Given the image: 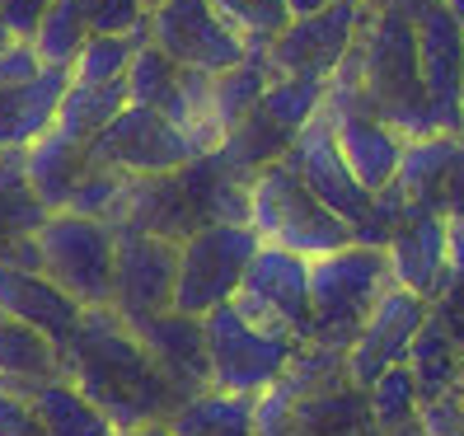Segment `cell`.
Returning a JSON list of instances; mask_svg holds the SVG:
<instances>
[{
	"label": "cell",
	"mask_w": 464,
	"mask_h": 436,
	"mask_svg": "<svg viewBox=\"0 0 464 436\" xmlns=\"http://www.w3.org/2000/svg\"><path fill=\"white\" fill-rule=\"evenodd\" d=\"M127 103L165 113L183 131H193L207 150L221 141V127H216V113H211V75L193 71V66H179L150 38L136 47V57L127 66Z\"/></svg>",
	"instance_id": "obj_10"
},
{
	"label": "cell",
	"mask_w": 464,
	"mask_h": 436,
	"mask_svg": "<svg viewBox=\"0 0 464 436\" xmlns=\"http://www.w3.org/2000/svg\"><path fill=\"white\" fill-rule=\"evenodd\" d=\"M249 226L258 230L263 244H277V249L305 258L352 244V226L310 193L305 179L286 165V155L258 170V179L249 183Z\"/></svg>",
	"instance_id": "obj_4"
},
{
	"label": "cell",
	"mask_w": 464,
	"mask_h": 436,
	"mask_svg": "<svg viewBox=\"0 0 464 436\" xmlns=\"http://www.w3.org/2000/svg\"><path fill=\"white\" fill-rule=\"evenodd\" d=\"M267 80H272L267 43H263V47H249V57L235 62L230 71L211 75V113H216V127H221V136L258 108V99H263V90H267Z\"/></svg>",
	"instance_id": "obj_26"
},
{
	"label": "cell",
	"mask_w": 464,
	"mask_h": 436,
	"mask_svg": "<svg viewBox=\"0 0 464 436\" xmlns=\"http://www.w3.org/2000/svg\"><path fill=\"white\" fill-rule=\"evenodd\" d=\"M446 10H450V15H455V19L464 24V0H446Z\"/></svg>",
	"instance_id": "obj_43"
},
{
	"label": "cell",
	"mask_w": 464,
	"mask_h": 436,
	"mask_svg": "<svg viewBox=\"0 0 464 436\" xmlns=\"http://www.w3.org/2000/svg\"><path fill=\"white\" fill-rule=\"evenodd\" d=\"M459 436H464V390H459Z\"/></svg>",
	"instance_id": "obj_47"
},
{
	"label": "cell",
	"mask_w": 464,
	"mask_h": 436,
	"mask_svg": "<svg viewBox=\"0 0 464 436\" xmlns=\"http://www.w3.org/2000/svg\"><path fill=\"white\" fill-rule=\"evenodd\" d=\"M150 38V29H136V34H90V43L80 47V57L71 66L75 85H103V80H122L136 47Z\"/></svg>",
	"instance_id": "obj_31"
},
{
	"label": "cell",
	"mask_w": 464,
	"mask_h": 436,
	"mask_svg": "<svg viewBox=\"0 0 464 436\" xmlns=\"http://www.w3.org/2000/svg\"><path fill=\"white\" fill-rule=\"evenodd\" d=\"M62 375L103 408L113 431H127L136 422H165L183 403L113 305L85 310L75 338L62 347Z\"/></svg>",
	"instance_id": "obj_1"
},
{
	"label": "cell",
	"mask_w": 464,
	"mask_h": 436,
	"mask_svg": "<svg viewBox=\"0 0 464 436\" xmlns=\"http://www.w3.org/2000/svg\"><path fill=\"white\" fill-rule=\"evenodd\" d=\"M71 90L66 66H43L29 43L0 47V146H34L57 127V108Z\"/></svg>",
	"instance_id": "obj_11"
},
{
	"label": "cell",
	"mask_w": 464,
	"mask_h": 436,
	"mask_svg": "<svg viewBox=\"0 0 464 436\" xmlns=\"http://www.w3.org/2000/svg\"><path fill=\"white\" fill-rule=\"evenodd\" d=\"M131 334L141 338V347L150 352V362L160 366V375L174 385L179 399H193L202 390H211V357H207V329L198 315H179V310H160L146 319H127Z\"/></svg>",
	"instance_id": "obj_19"
},
{
	"label": "cell",
	"mask_w": 464,
	"mask_h": 436,
	"mask_svg": "<svg viewBox=\"0 0 464 436\" xmlns=\"http://www.w3.org/2000/svg\"><path fill=\"white\" fill-rule=\"evenodd\" d=\"M24 394L34 399V413H38L47 436H113L108 413L66 375L38 380V385H29Z\"/></svg>",
	"instance_id": "obj_23"
},
{
	"label": "cell",
	"mask_w": 464,
	"mask_h": 436,
	"mask_svg": "<svg viewBox=\"0 0 464 436\" xmlns=\"http://www.w3.org/2000/svg\"><path fill=\"white\" fill-rule=\"evenodd\" d=\"M459 390H464V375H459Z\"/></svg>",
	"instance_id": "obj_48"
},
{
	"label": "cell",
	"mask_w": 464,
	"mask_h": 436,
	"mask_svg": "<svg viewBox=\"0 0 464 436\" xmlns=\"http://www.w3.org/2000/svg\"><path fill=\"white\" fill-rule=\"evenodd\" d=\"M207 146L193 131H183L165 113L141 103H127L122 113L85 141V165L118 170V174H169L188 160H198Z\"/></svg>",
	"instance_id": "obj_9"
},
{
	"label": "cell",
	"mask_w": 464,
	"mask_h": 436,
	"mask_svg": "<svg viewBox=\"0 0 464 436\" xmlns=\"http://www.w3.org/2000/svg\"><path fill=\"white\" fill-rule=\"evenodd\" d=\"M258 230L249 221H211L179 244V277L174 305L179 315H211L216 305L235 301V291L258 254Z\"/></svg>",
	"instance_id": "obj_6"
},
{
	"label": "cell",
	"mask_w": 464,
	"mask_h": 436,
	"mask_svg": "<svg viewBox=\"0 0 464 436\" xmlns=\"http://www.w3.org/2000/svg\"><path fill=\"white\" fill-rule=\"evenodd\" d=\"M47 5H52V0H0V24H5L19 43H29Z\"/></svg>",
	"instance_id": "obj_38"
},
{
	"label": "cell",
	"mask_w": 464,
	"mask_h": 436,
	"mask_svg": "<svg viewBox=\"0 0 464 436\" xmlns=\"http://www.w3.org/2000/svg\"><path fill=\"white\" fill-rule=\"evenodd\" d=\"M90 43V24H85V10H80V0H52L43 10L38 29L29 38V47L38 52L43 66H75L80 47Z\"/></svg>",
	"instance_id": "obj_30"
},
{
	"label": "cell",
	"mask_w": 464,
	"mask_h": 436,
	"mask_svg": "<svg viewBox=\"0 0 464 436\" xmlns=\"http://www.w3.org/2000/svg\"><path fill=\"white\" fill-rule=\"evenodd\" d=\"M408 371L418 380V394L436 399V394H450L459 390V375H464V352L455 347V338L446 334V324L427 315V324L418 329L413 347H408Z\"/></svg>",
	"instance_id": "obj_27"
},
{
	"label": "cell",
	"mask_w": 464,
	"mask_h": 436,
	"mask_svg": "<svg viewBox=\"0 0 464 436\" xmlns=\"http://www.w3.org/2000/svg\"><path fill=\"white\" fill-rule=\"evenodd\" d=\"M155 5H165V0H141V10H146V15H150Z\"/></svg>",
	"instance_id": "obj_46"
},
{
	"label": "cell",
	"mask_w": 464,
	"mask_h": 436,
	"mask_svg": "<svg viewBox=\"0 0 464 436\" xmlns=\"http://www.w3.org/2000/svg\"><path fill=\"white\" fill-rule=\"evenodd\" d=\"M122 108H127V75L103 80V85H75L71 80V90H66V99L57 108V131H66L71 141L85 146L94 131H103L122 113Z\"/></svg>",
	"instance_id": "obj_29"
},
{
	"label": "cell",
	"mask_w": 464,
	"mask_h": 436,
	"mask_svg": "<svg viewBox=\"0 0 464 436\" xmlns=\"http://www.w3.org/2000/svg\"><path fill=\"white\" fill-rule=\"evenodd\" d=\"M286 165L305 179V188L310 193L329 207V211H338L343 221L357 230V221L371 211V188L352 174V165L343 160V150H338V141H334V127H329V118H324V108L295 131V141H291V150H286Z\"/></svg>",
	"instance_id": "obj_18"
},
{
	"label": "cell",
	"mask_w": 464,
	"mask_h": 436,
	"mask_svg": "<svg viewBox=\"0 0 464 436\" xmlns=\"http://www.w3.org/2000/svg\"><path fill=\"white\" fill-rule=\"evenodd\" d=\"M52 375H62V347L43 338L34 324L0 310V380L14 390H29Z\"/></svg>",
	"instance_id": "obj_24"
},
{
	"label": "cell",
	"mask_w": 464,
	"mask_h": 436,
	"mask_svg": "<svg viewBox=\"0 0 464 436\" xmlns=\"http://www.w3.org/2000/svg\"><path fill=\"white\" fill-rule=\"evenodd\" d=\"M202 329H207L211 385L230 394H263L267 385H277L300 347V338L254 324L235 301L202 315Z\"/></svg>",
	"instance_id": "obj_7"
},
{
	"label": "cell",
	"mask_w": 464,
	"mask_h": 436,
	"mask_svg": "<svg viewBox=\"0 0 464 436\" xmlns=\"http://www.w3.org/2000/svg\"><path fill=\"white\" fill-rule=\"evenodd\" d=\"M366 5L362 0H334L314 15H295L286 29L267 43V66L272 75H295V80H329L343 57L352 52L362 34Z\"/></svg>",
	"instance_id": "obj_13"
},
{
	"label": "cell",
	"mask_w": 464,
	"mask_h": 436,
	"mask_svg": "<svg viewBox=\"0 0 464 436\" xmlns=\"http://www.w3.org/2000/svg\"><path fill=\"white\" fill-rule=\"evenodd\" d=\"M324 94H329V80H295V75H272L267 80V90L258 99V108L272 118V122H282L286 131H300L319 108H324Z\"/></svg>",
	"instance_id": "obj_32"
},
{
	"label": "cell",
	"mask_w": 464,
	"mask_h": 436,
	"mask_svg": "<svg viewBox=\"0 0 464 436\" xmlns=\"http://www.w3.org/2000/svg\"><path fill=\"white\" fill-rule=\"evenodd\" d=\"M324 5H334V0H286L291 19H295V15H314V10H324Z\"/></svg>",
	"instance_id": "obj_42"
},
{
	"label": "cell",
	"mask_w": 464,
	"mask_h": 436,
	"mask_svg": "<svg viewBox=\"0 0 464 436\" xmlns=\"http://www.w3.org/2000/svg\"><path fill=\"white\" fill-rule=\"evenodd\" d=\"M90 34H136L146 29V10L141 0H80Z\"/></svg>",
	"instance_id": "obj_35"
},
{
	"label": "cell",
	"mask_w": 464,
	"mask_h": 436,
	"mask_svg": "<svg viewBox=\"0 0 464 436\" xmlns=\"http://www.w3.org/2000/svg\"><path fill=\"white\" fill-rule=\"evenodd\" d=\"M362 5H366V10H380V5H390V0H362Z\"/></svg>",
	"instance_id": "obj_45"
},
{
	"label": "cell",
	"mask_w": 464,
	"mask_h": 436,
	"mask_svg": "<svg viewBox=\"0 0 464 436\" xmlns=\"http://www.w3.org/2000/svg\"><path fill=\"white\" fill-rule=\"evenodd\" d=\"M47 216L52 211L38 202V193L29 188V174H24V150L0 146V249H5L10 239L38 235V226Z\"/></svg>",
	"instance_id": "obj_28"
},
{
	"label": "cell",
	"mask_w": 464,
	"mask_h": 436,
	"mask_svg": "<svg viewBox=\"0 0 464 436\" xmlns=\"http://www.w3.org/2000/svg\"><path fill=\"white\" fill-rule=\"evenodd\" d=\"M394 286L385 249L375 244H343L334 254L310 258V334L305 343L334 347L347 357L352 338L362 334L375 301Z\"/></svg>",
	"instance_id": "obj_3"
},
{
	"label": "cell",
	"mask_w": 464,
	"mask_h": 436,
	"mask_svg": "<svg viewBox=\"0 0 464 436\" xmlns=\"http://www.w3.org/2000/svg\"><path fill=\"white\" fill-rule=\"evenodd\" d=\"M146 29L150 43L169 52L179 66H193L207 75H221L249 57V43L211 10V0H165L146 15Z\"/></svg>",
	"instance_id": "obj_16"
},
{
	"label": "cell",
	"mask_w": 464,
	"mask_h": 436,
	"mask_svg": "<svg viewBox=\"0 0 464 436\" xmlns=\"http://www.w3.org/2000/svg\"><path fill=\"white\" fill-rule=\"evenodd\" d=\"M211 10L221 15L249 47L272 43V38H277L286 24H291L286 0H211Z\"/></svg>",
	"instance_id": "obj_34"
},
{
	"label": "cell",
	"mask_w": 464,
	"mask_h": 436,
	"mask_svg": "<svg viewBox=\"0 0 464 436\" xmlns=\"http://www.w3.org/2000/svg\"><path fill=\"white\" fill-rule=\"evenodd\" d=\"M371 436H427V427H422L418 418H408V422H399V427H380V431H371Z\"/></svg>",
	"instance_id": "obj_41"
},
{
	"label": "cell",
	"mask_w": 464,
	"mask_h": 436,
	"mask_svg": "<svg viewBox=\"0 0 464 436\" xmlns=\"http://www.w3.org/2000/svg\"><path fill=\"white\" fill-rule=\"evenodd\" d=\"M418 422L427 427V436H459V390L436 394V399H422Z\"/></svg>",
	"instance_id": "obj_37"
},
{
	"label": "cell",
	"mask_w": 464,
	"mask_h": 436,
	"mask_svg": "<svg viewBox=\"0 0 464 436\" xmlns=\"http://www.w3.org/2000/svg\"><path fill=\"white\" fill-rule=\"evenodd\" d=\"M0 310L34 324L43 338H52L57 347H66L85 319V305L75 301L66 286H57L47 272H34V267H10L0 263Z\"/></svg>",
	"instance_id": "obj_21"
},
{
	"label": "cell",
	"mask_w": 464,
	"mask_h": 436,
	"mask_svg": "<svg viewBox=\"0 0 464 436\" xmlns=\"http://www.w3.org/2000/svg\"><path fill=\"white\" fill-rule=\"evenodd\" d=\"M85 146L71 141L66 131H43L34 146H24V174H29V188L38 193V202L47 211H66L71 193H75V183L80 174H85Z\"/></svg>",
	"instance_id": "obj_22"
},
{
	"label": "cell",
	"mask_w": 464,
	"mask_h": 436,
	"mask_svg": "<svg viewBox=\"0 0 464 436\" xmlns=\"http://www.w3.org/2000/svg\"><path fill=\"white\" fill-rule=\"evenodd\" d=\"M427 315H431V301H422L418 291H408V286H399V282L380 296L375 310H371L366 324H362V334L352 338L347 357H343L352 385L366 390L380 371L408 362V347H413V338H418V329L427 324Z\"/></svg>",
	"instance_id": "obj_17"
},
{
	"label": "cell",
	"mask_w": 464,
	"mask_h": 436,
	"mask_svg": "<svg viewBox=\"0 0 464 436\" xmlns=\"http://www.w3.org/2000/svg\"><path fill=\"white\" fill-rule=\"evenodd\" d=\"M403 10L418 29V62L436 131L464 136V24L446 10V0H403Z\"/></svg>",
	"instance_id": "obj_12"
},
{
	"label": "cell",
	"mask_w": 464,
	"mask_h": 436,
	"mask_svg": "<svg viewBox=\"0 0 464 436\" xmlns=\"http://www.w3.org/2000/svg\"><path fill=\"white\" fill-rule=\"evenodd\" d=\"M43 272L57 286H66L80 305L113 301V226L80 211H52L38 226Z\"/></svg>",
	"instance_id": "obj_8"
},
{
	"label": "cell",
	"mask_w": 464,
	"mask_h": 436,
	"mask_svg": "<svg viewBox=\"0 0 464 436\" xmlns=\"http://www.w3.org/2000/svg\"><path fill=\"white\" fill-rule=\"evenodd\" d=\"M179 277V239L113 226V305L122 319H146L174 305Z\"/></svg>",
	"instance_id": "obj_15"
},
{
	"label": "cell",
	"mask_w": 464,
	"mask_h": 436,
	"mask_svg": "<svg viewBox=\"0 0 464 436\" xmlns=\"http://www.w3.org/2000/svg\"><path fill=\"white\" fill-rule=\"evenodd\" d=\"M10 43H14V34L5 29V24H0V47H10Z\"/></svg>",
	"instance_id": "obj_44"
},
{
	"label": "cell",
	"mask_w": 464,
	"mask_h": 436,
	"mask_svg": "<svg viewBox=\"0 0 464 436\" xmlns=\"http://www.w3.org/2000/svg\"><path fill=\"white\" fill-rule=\"evenodd\" d=\"M113 436H174V431H169V418H165V422H136V427L113 431Z\"/></svg>",
	"instance_id": "obj_40"
},
{
	"label": "cell",
	"mask_w": 464,
	"mask_h": 436,
	"mask_svg": "<svg viewBox=\"0 0 464 436\" xmlns=\"http://www.w3.org/2000/svg\"><path fill=\"white\" fill-rule=\"evenodd\" d=\"M357 66H362L366 99L403 141L436 131L431 99L422 85V62H418V29H413V15L403 10V0L366 10L357 34Z\"/></svg>",
	"instance_id": "obj_2"
},
{
	"label": "cell",
	"mask_w": 464,
	"mask_h": 436,
	"mask_svg": "<svg viewBox=\"0 0 464 436\" xmlns=\"http://www.w3.org/2000/svg\"><path fill=\"white\" fill-rule=\"evenodd\" d=\"M0 436H47L34 413V399L5 380H0Z\"/></svg>",
	"instance_id": "obj_36"
},
{
	"label": "cell",
	"mask_w": 464,
	"mask_h": 436,
	"mask_svg": "<svg viewBox=\"0 0 464 436\" xmlns=\"http://www.w3.org/2000/svg\"><path fill=\"white\" fill-rule=\"evenodd\" d=\"M174 436H254V394L202 390L169 413Z\"/></svg>",
	"instance_id": "obj_25"
},
{
	"label": "cell",
	"mask_w": 464,
	"mask_h": 436,
	"mask_svg": "<svg viewBox=\"0 0 464 436\" xmlns=\"http://www.w3.org/2000/svg\"><path fill=\"white\" fill-rule=\"evenodd\" d=\"M324 118L334 127V141L343 150V160L352 165L371 193H380L385 183H394L399 160H403V136L375 113V103L366 99L362 85V66H357V43L343 57V66L329 75V94H324Z\"/></svg>",
	"instance_id": "obj_5"
},
{
	"label": "cell",
	"mask_w": 464,
	"mask_h": 436,
	"mask_svg": "<svg viewBox=\"0 0 464 436\" xmlns=\"http://www.w3.org/2000/svg\"><path fill=\"white\" fill-rule=\"evenodd\" d=\"M441 211H446V216H459V211H464V136H459V146H455V160H450V174H446Z\"/></svg>",
	"instance_id": "obj_39"
},
{
	"label": "cell",
	"mask_w": 464,
	"mask_h": 436,
	"mask_svg": "<svg viewBox=\"0 0 464 436\" xmlns=\"http://www.w3.org/2000/svg\"><path fill=\"white\" fill-rule=\"evenodd\" d=\"M418 408H422V394H418V380H413V371H408V362L380 371L366 385V413H371L375 431L418 418Z\"/></svg>",
	"instance_id": "obj_33"
},
{
	"label": "cell",
	"mask_w": 464,
	"mask_h": 436,
	"mask_svg": "<svg viewBox=\"0 0 464 436\" xmlns=\"http://www.w3.org/2000/svg\"><path fill=\"white\" fill-rule=\"evenodd\" d=\"M235 305L263 329H277L305 343L310 334V258L258 244V254L235 291Z\"/></svg>",
	"instance_id": "obj_14"
},
{
	"label": "cell",
	"mask_w": 464,
	"mask_h": 436,
	"mask_svg": "<svg viewBox=\"0 0 464 436\" xmlns=\"http://www.w3.org/2000/svg\"><path fill=\"white\" fill-rule=\"evenodd\" d=\"M385 258L399 286L418 291L422 301H436L450 286V216L408 207V216L385 244Z\"/></svg>",
	"instance_id": "obj_20"
}]
</instances>
